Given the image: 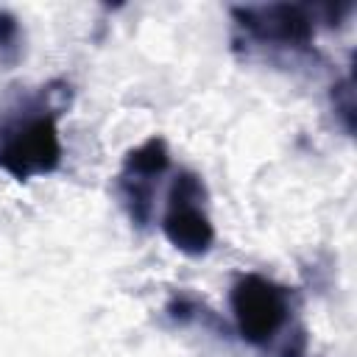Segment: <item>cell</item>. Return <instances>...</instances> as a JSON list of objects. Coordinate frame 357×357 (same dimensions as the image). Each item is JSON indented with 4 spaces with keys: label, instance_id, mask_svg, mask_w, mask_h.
<instances>
[{
    "label": "cell",
    "instance_id": "obj_2",
    "mask_svg": "<svg viewBox=\"0 0 357 357\" xmlns=\"http://www.w3.org/2000/svg\"><path fill=\"white\" fill-rule=\"evenodd\" d=\"M231 310H234L240 335L248 343L262 346L287 324L290 293L265 276L248 273L231 290Z\"/></svg>",
    "mask_w": 357,
    "mask_h": 357
},
{
    "label": "cell",
    "instance_id": "obj_1",
    "mask_svg": "<svg viewBox=\"0 0 357 357\" xmlns=\"http://www.w3.org/2000/svg\"><path fill=\"white\" fill-rule=\"evenodd\" d=\"M61 106L28 103L17 109L20 114L0 123V167L17 178H31L36 173L56 170L61 159V142L56 131V117Z\"/></svg>",
    "mask_w": 357,
    "mask_h": 357
},
{
    "label": "cell",
    "instance_id": "obj_4",
    "mask_svg": "<svg viewBox=\"0 0 357 357\" xmlns=\"http://www.w3.org/2000/svg\"><path fill=\"white\" fill-rule=\"evenodd\" d=\"M17 42H20V25L11 14L0 11V56L11 53L17 56Z\"/></svg>",
    "mask_w": 357,
    "mask_h": 357
},
{
    "label": "cell",
    "instance_id": "obj_3",
    "mask_svg": "<svg viewBox=\"0 0 357 357\" xmlns=\"http://www.w3.org/2000/svg\"><path fill=\"white\" fill-rule=\"evenodd\" d=\"M204 201V184L198 176L192 173H181L170 190V201H167V215H165V234L170 237V243L176 248H181L184 254H204L212 240V223L201 206Z\"/></svg>",
    "mask_w": 357,
    "mask_h": 357
}]
</instances>
